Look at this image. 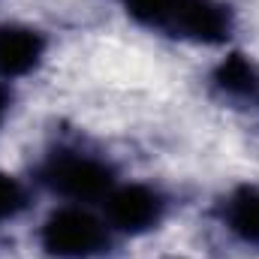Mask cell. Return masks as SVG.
<instances>
[{
    "label": "cell",
    "mask_w": 259,
    "mask_h": 259,
    "mask_svg": "<svg viewBox=\"0 0 259 259\" xmlns=\"http://www.w3.org/2000/svg\"><path fill=\"white\" fill-rule=\"evenodd\" d=\"M121 6L136 24L193 46H226L235 33V9L226 0H121Z\"/></svg>",
    "instance_id": "1"
},
{
    "label": "cell",
    "mask_w": 259,
    "mask_h": 259,
    "mask_svg": "<svg viewBox=\"0 0 259 259\" xmlns=\"http://www.w3.org/2000/svg\"><path fill=\"white\" fill-rule=\"evenodd\" d=\"M118 181L121 178L106 157L75 145H61L49 151L39 163V184L61 202L100 205Z\"/></svg>",
    "instance_id": "2"
},
{
    "label": "cell",
    "mask_w": 259,
    "mask_h": 259,
    "mask_svg": "<svg viewBox=\"0 0 259 259\" xmlns=\"http://www.w3.org/2000/svg\"><path fill=\"white\" fill-rule=\"evenodd\" d=\"M112 241L115 232L109 229L103 211L75 202L52 208L36 229V244L49 259H100L109 253Z\"/></svg>",
    "instance_id": "3"
},
{
    "label": "cell",
    "mask_w": 259,
    "mask_h": 259,
    "mask_svg": "<svg viewBox=\"0 0 259 259\" xmlns=\"http://www.w3.org/2000/svg\"><path fill=\"white\" fill-rule=\"evenodd\" d=\"M100 211L115 235L142 238L157 232L169 217V196L151 181H118L100 202Z\"/></svg>",
    "instance_id": "4"
},
{
    "label": "cell",
    "mask_w": 259,
    "mask_h": 259,
    "mask_svg": "<svg viewBox=\"0 0 259 259\" xmlns=\"http://www.w3.org/2000/svg\"><path fill=\"white\" fill-rule=\"evenodd\" d=\"M49 55V36L24 21H0V81L33 75Z\"/></svg>",
    "instance_id": "5"
},
{
    "label": "cell",
    "mask_w": 259,
    "mask_h": 259,
    "mask_svg": "<svg viewBox=\"0 0 259 259\" xmlns=\"http://www.w3.org/2000/svg\"><path fill=\"white\" fill-rule=\"evenodd\" d=\"M211 91L238 109H259V64L241 52H226L208 75Z\"/></svg>",
    "instance_id": "6"
},
{
    "label": "cell",
    "mask_w": 259,
    "mask_h": 259,
    "mask_svg": "<svg viewBox=\"0 0 259 259\" xmlns=\"http://www.w3.org/2000/svg\"><path fill=\"white\" fill-rule=\"evenodd\" d=\"M220 226L244 250L259 253V181L235 184L220 202Z\"/></svg>",
    "instance_id": "7"
},
{
    "label": "cell",
    "mask_w": 259,
    "mask_h": 259,
    "mask_svg": "<svg viewBox=\"0 0 259 259\" xmlns=\"http://www.w3.org/2000/svg\"><path fill=\"white\" fill-rule=\"evenodd\" d=\"M27 202H30L27 184L9 172H0V229L18 220L27 211Z\"/></svg>",
    "instance_id": "8"
},
{
    "label": "cell",
    "mask_w": 259,
    "mask_h": 259,
    "mask_svg": "<svg viewBox=\"0 0 259 259\" xmlns=\"http://www.w3.org/2000/svg\"><path fill=\"white\" fill-rule=\"evenodd\" d=\"M9 112H12V84L9 81H0V127L9 118Z\"/></svg>",
    "instance_id": "9"
}]
</instances>
